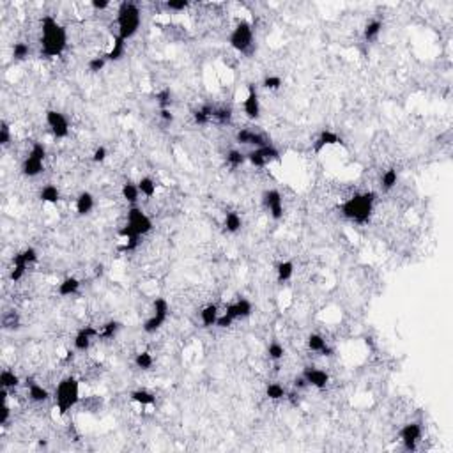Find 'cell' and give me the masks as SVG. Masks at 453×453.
I'll return each mask as SVG.
<instances>
[{
    "label": "cell",
    "mask_w": 453,
    "mask_h": 453,
    "mask_svg": "<svg viewBox=\"0 0 453 453\" xmlns=\"http://www.w3.org/2000/svg\"><path fill=\"white\" fill-rule=\"evenodd\" d=\"M67 46V32L55 18L45 16L41 21V53L45 57H60Z\"/></svg>",
    "instance_id": "1"
},
{
    "label": "cell",
    "mask_w": 453,
    "mask_h": 453,
    "mask_svg": "<svg viewBox=\"0 0 453 453\" xmlns=\"http://www.w3.org/2000/svg\"><path fill=\"white\" fill-rule=\"evenodd\" d=\"M373 204H375V193L366 192V193H359V195H354V197H351V199H347L340 206V209L345 218L352 220L354 223L363 225L370 220V216H372Z\"/></svg>",
    "instance_id": "2"
},
{
    "label": "cell",
    "mask_w": 453,
    "mask_h": 453,
    "mask_svg": "<svg viewBox=\"0 0 453 453\" xmlns=\"http://www.w3.org/2000/svg\"><path fill=\"white\" fill-rule=\"evenodd\" d=\"M142 23V14L136 4L122 2L117 9V35L124 41L131 39L138 32Z\"/></svg>",
    "instance_id": "3"
},
{
    "label": "cell",
    "mask_w": 453,
    "mask_h": 453,
    "mask_svg": "<svg viewBox=\"0 0 453 453\" xmlns=\"http://www.w3.org/2000/svg\"><path fill=\"white\" fill-rule=\"evenodd\" d=\"M80 383L74 377H64L55 388V405L60 414H66L67 411L80 404Z\"/></svg>",
    "instance_id": "4"
},
{
    "label": "cell",
    "mask_w": 453,
    "mask_h": 453,
    "mask_svg": "<svg viewBox=\"0 0 453 453\" xmlns=\"http://www.w3.org/2000/svg\"><path fill=\"white\" fill-rule=\"evenodd\" d=\"M229 43L236 52L239 53L250 52V48L253 46V27H251L250 21L237 20L236 27H234L232 34L229 37Z\"/></svg>",
    "instance_id": "5"
},
{
    "label": "cell",
    "mask_w": 453,
    "mask_h": 453,
    "mask_svg": "<svg viewBox=\"0 0 453 453\" xmlns=\"http://www.w3.org/2000/svg\"><path fill=\"white\" fill-rule=\"evenodd\" d=\"M246 161H250L251 167L257 168H264L268 167L273 161H280V153L275 145H264V147H257V149L250 150L246 154Z\"/></svg>",
    "instance_id": "6"
},
{
    "label": "cell",
    "mask_w": 453,
    "mask_h": 453,
    "mask_svg": "<svg viewBox=\"0 0 453 453\" xmlns=\"http://www.w3.org/2000/svg\"><path fill=\"white\" fill-rule=\"evenodd\" d=\"M126 223L131 226V229L135 230L136 236H140V237L145 236V234H149L150 230H153V221H150V218L147 216L138 206H131L128 209V221H126Z\"/></svg>",
    "instance_id": "7"
},
{
    "label": "cell",
    "mask_w": 453,
    "mask_h": 453,
    "mask_svg": "<svg viewBox=\"0 0 453 453\" xmlns=\"http://www.w3.org/2000/svg\"><path fill=\"white\" fill-rule=\"evenodd\" d=\"M262 206L275 221H280L283 218V199L278 190H266L262 193Z\"/></svg>",
    "instance_id": "8"
},
{
    "label": "cell",
    "mask_w": 453,
    "mask_h": 453,
    "mask_svg": "<svg viewBox=\"0 0 453 453\" xmlns=\"http://www.w3.org/2000/svg\"><path fill=\"white\" fill-rule=\"evenodd\" d=\"M45 119L55 138H67L69 136V122L64 117V114L57 112V110H48Z\"/></svg>",
    "instance_id": "9"
},
{
    "label": "cell",
    "mask_w": 453,
    "mask_h": 453,
    "mask_svg": "<svg viewBox=\"0 0 453 453\" xmlns=\"http://www.w3.org/2000/svg\"><path fill=\"white\" fill-rule=\"evenodd\" d=\"M422 425L420 423H407V425L402 427L400 430V441L402 444H404V448L407 451H414L416 450V444H418V441L422 439Z\"/></svg>",
    "instance_id": "10"
},
{
    "label": "cell",
    "mask_w": 453,
    "mask_h": 453,
    "mask_svg": "<svg viewBox=\"0 0 453 453\" xmlns=\"http://www.w3.org/2000/svg\"><path fill=\"white\" fill-rule=\"evenodd\" d=\"M243 110L246 117L251 119V121H257L260 117V99H258L257 89H255L253 84L248 85V94L246 99L243 101Z\"/></svg>",
    "instance_id": "11"
},
{
    "label": "cell",
    "mask_w": 453,
    "mask_h": 453,
    "mask_svg": "<svg viewBox=\"0 0 453 453\" xmlns=\"http://www.w3.org/2000/svg\"><path fill=\"white\" fill-rule=\"evenodd\" d=\"M236 140L239 143H243V145H255V147H264L271 143L264 133L253 131V129H248V128L239 129L236 135Z\"/></svg>",
    "instance_id": "12"
},
{
    "label": "cell",
    "mask_w": 453,
    "mask_h": 453,
    "mask_svg": "<svg viewBox=\"0 0 453 453\" xmlns=\"http://www.w3.org/2000/svg\"><path fill=\"white\" fill-rule=\"evenodd\" d=\"M301 375L305 377L308 386H314V388H317V390H324L329 383V373L326 372V370L315 368V366H307Z\"/></svg>",
    "instance_id": "13"
},
{
    "label": "cell",
    "mask_w": 453,
    "mask_h": 453,
    "mask_svg": "<svg viewBox=\"0 0 453 453\" xmlns=\"http://www.w3.org/2000/svg\"><path fill=\"white\" fill-rule=\"evenodd\" d=\"M251 312H253V307H251V303L246 297H239V299H236L234 303H229L225 307V314L229 317H232V321L250 317Z\"/></svg>",
    "instance_id": "14"
},
{
    "label": "cell",
    "mask_w": 453,
    "mask_h": 453,
    "mask_svg": "<svg viewBox=\"0 0 453 453\" xmlns=\"http://www.w3.org/2000/svg\"><path fill=\"white\" fill-rule=\"evenodd\" d=\"M96 336H99V329L92 328V326H85V328H82L80 331L77 333V336H74V349H77L78 352H85L89 351V347H91L92 344V338H96Z\"/></svg>",
    "instance_id": "15"
},
{
    "label": "cell",
    "mask_w": 453,
    "mask_h": 453,
    "mask_svg": "<svg viewBox=\"0 0 453 453\" xmlns=\"http://www.w3.org/2000/svg\"><path fill=\"white\" fill-rule=\"evenodd\" d=\"M338 143H342V138L338 135H336L335 131H331V129H324V131H321V135L317 136V140H315L314 143V153L315 154H321L322 150L326 149V147L329 145H338Z\"/></svg>",
    "instance_id": "16"
},
{
    "label": "cell",
    "mask_w": 453,
    "mask_h": 453,
    "mask_svg": "<svg viewBox=\"0 0 453 453\" xmlns=\"http://www.w3.org/2000/svg\"><path fill=\"white\" fill-rule=\"evenodd\" d=\"M43 170H45V161L43 160H37V158L30 156V154L23 160L21 172H23V175H27V177H37L39 174H43Z\"/></svg>",
    "instance_id": "17"
},
{
    "label": "cell",
    "mask_w": 453,
    "mask_h": 453,
    "mask_svg": "<svg viewBox=\"0 0 453 453\" xmlns=\"http://www.w3.org/2000/svg\"><path fill=\"white\" fill-rule=\"evenodd\" d=\"M307 345L308 349H310L312 352H319V354L322 356H331L333 351L328 347V344H326V340L322 338L321 335H310L307 340Z\"/></svg>",
    "instance_id": "18"
},
{
    "label": "cell",
    "mask_w": 453,
    "mask_h": 453,
    "mask_svg": "<svg viewBox=\"0 0 453 453\" xmlns=\"http://www.w3.org/2000/svg\"><path fill=\"white\" fill-rule=\"evenodd\" d=\"M218 317H220V312H218L216 305H213V303L207 305V307H204L202 312H200V321H202L204 328H211V326H216Z\"/></svg>",
    "instance_id": "19"
},
{
    "label": "cell",
    "mask_w": 453,
    "mask_h": 453,
    "mask_svg": "<svg viewBox=\"0 0 453 453\" xmlns=\"http://www.w3.org/2000/svg\"><path fill=\"white\" fill-rule=\"evenodd\" d=\"M94 209V197L89 192H82L77 199V213L80 216H85Z\"/></svg>",
    "instance_id": "20"
},
{
    "label": "cell",
    "mask_w": 453,
    "mask_h": 453,
    "mask_svg": "<svg viewBox=\"0 0 453 453\" xmlns=\"http://www.w3.org/2000/svg\"><path fill=\"white\" fill-rule=\"evenodd\" d=\"M124 53H126V41L122 37H119V35H115L112 48L106 52L105 59L112 60V62H117V60H121L122 57H124Z\"/></svg>",
    "instance_id": "21"
},
{
    "label": "cell",
    "mask_w": 453,
    "mask_h": 453,
    "mask_svg": "<svg viewBox=\"0 0 453 453\" xmlns=\"http://www.w3.org/2000/svg\"><path fill=\"white\" fill-rule=\"evenodd\" d=\"M78 289H80V280L74 278V276H67L59 283V294L62 297L73 296V294L78 292Z\"/></svg>",
    "instance_id": "22"
},
{
    "label": "cell",
    "mask_w": 453,
    "mask_h": 453,
    "mask_svg": "<svg viewBox=\"0 0 453 453\" xmlns=\"http://www.w3.org/2000/svg\"><path fill=\"white\" fill-rule=\"evenodd\" d=\"M213 117H214V106L211 105H204L193 112V121L199 126H206L209 122H213Z\"/></svg>",
    "instance_id": "23"
},
{
    "label": "cell",
    "mask_w": 453,
    "mask_h": 453,
    "mask_svg": "<svg viewBox=\"0 0 453 453\" xmlns=\"http://www.w3.org/2000/svg\"><path fill=\"white\" fill-rule=\"evenodd\" d=\"M122 199L126 200L128 204H131V206H136V202H138V197H140V190H138V184H135V182L128 181L122 184Z\"/></svg>",
    "instance_id": "24"
},
{
    "label": "cell",
    "mask_w": 453,
    "mask_h": 453,
    "mask_svg": "<svg viewBox=\"0 0 453 453\" xmlns=\"http://www.w3.org/2000/svg\"><path fill=\"white\" fill-rule=\"evenodd\" d=\"M27 388H28V397H30L32 402H45L50 398V393L46 388H43L41 384L34 383V381H30V383H27Z\"/></svg>",
    "instance_id": "25"
},
{
    "label": "cell",
    "mask_w": 453,
    "mask_h": 453,
    "mask_svg": "<svg viewBox=\"0 0 453 453\" xmlns=\"http://www.w3.org/2000/svg\"><path fill=\"white\" fill-rule=\"evenodd\" d=\"M129 397H131V400L135 402V404H140V405H143V407L156 404V395L150 393V391H147V390H135V391H131Z\"/></svg>",
    "instance_id": "26"
},
{
    "label": "cell",
    "mask_w": 453,
    "mask_h": 453,
    "mask_svg": "<svg viewBox=\"0 0 453 453\" xmlns=\"http://www.w3.org/2000/svg\"><path fill=\"white\" fill-rule=\"evenodd\" d=\"M292 275H294V262L283 260L276 266V280H278V283L289 282L292 278Z\"/></svg>",
    "instance_id": "27"
},
{
    "label": "cell",
    "mask_w": 453,
    "mask_h": 453,
    "mask_svg": "<svg viewBox=\"0 0 453 453\" xmlns=\"http://www.w3.org/2000/svg\"><path fill=\"white\" fill-rule=\"evenodd\" d=\"M381 30H383V21L381 20H370L368 23L365 25V30H363V37L365 41H375L379 37Z\"/></svg>",
    "instance_id": "28"
},
{
    "label": "cell",
    "mask_w": 453,
    "mask_h": 453,
    "mask_svg": "<svg viewBox=\"0 0 453 453\" xmlns=\"http://www.w3.org/2000/svg\"><path fill=\"white\" fill-rule=\"evenodd\" d=\"M39 199L43 200V202L46 204H57L60 199V192L57 186L53 184H46L45 188L41 190V193H39Z\"/></svg>",
    "instance_id": "29"
},
{
    "label": "cell",
    "mask_w": 453,
    "mask_h": 453,
    "mask_svg": "<svg viewBox=\"0 0 453 453\" xmlns=\"http://www.w3.org/2000/svg\"><path fill=\"white\" fill-rule=\"evenodd\" d=\"M223 226H225L226 232L236 234V232H239L241 226H243V220H241V216L237 213H226L225 220H223Z\"/></svg>",
    "instance_id": "30"
},
{
    "label": "cell",
    "mask_w": 453,
    "mask_h": 453,
    "mask_svg": "<svg viewBox=\"0 0 453 453\" xmlns=\"http://www.w3.org/2000/svg\"><path fill=\"white\" fill-rule=\"evenodd\" d=\"M165 322H167V317H161V315L153 314L145 322H143V331H145L147 335H153V333H156Z\"/></svg>",
    "instance_id": "31"
},
{
    "label": "cell",
    "mask_w": 453,
    "mask_h": 453,
    "mask_svg": "<svg viewBox=\"0 0 453 453\" xmlns=\"http://www.w3.org/2000/svg\"><path fill=\"white\" fill-rule=\"evenodd\" d=\"M266 397H268L269 400H282V398L287 397V391L282 384L271 383V384H268V388H266Z\"/></svg>",
    "instance_id": "32"
},
{
    "label": "cell",
    "mask_w": 453,
    "mask_h": 453,
    "mask_svg": "<svg viewBox=\"0 0 453 453\" xmlns=\"http://www.w3.org/2000/svg\"><path fill=\"white\" fill-rule=\"evenodd\" d=\"M0 384L6 390H13V388H16L20 384V377L14 372H11V370H2V373H0Z\"/></svg>",
    "instance_id": "33"
},
{
    "label": "cell",
    "mask_w": 453,
    "mask_h": 453,
    "mask_svg": "<svg viewBox=\"0 0 453 453\" xmlns=\"http://www.w3.org/2000/svg\"><path fill=\"white\" fill-rule=\"evenodd\" d=\"M138 190H140V193H142L143 197L153 199V197L156 195V182H154L150 177H142L138 181Z\"/></svg>",
    "instance_id": "34"
},
{
    "label": "cell",
    "mask_w": 453,
    "mask_h": 453,
    "mask_svg": "<svg viewBox=\"0 0 453 453\" xmlns=\"http://www.w3.org/2000/svg\"><path fill=\"white\" fill-rule=\"evenodd\" d=\"M398 182V172L395 170V168H390V170H386L383 174V177H381V186H383L384 190H391L395 188Z\"/></svg>",
    "instance_id": "35"
},
{
    "label": "cell",
    "mask_w": 453,
    "mask_h": 453,
    "mask_svg": "<svg viewBox=\"0 0 453 453\" xmlns=\"http://www.w3.org/2000/svg\"><path fill=\"white\" fill-rule=\"evenodd\" d=\"M2 328L4 329H18L20 328V315H18V312L11 310V312H7V314H4Z\"/></svg>",
    "instance_id": "36"
},
{
    "label": "cell",
    "mask_w": 453,
    "mask_h": 453,
    "mask_svg": "<svg viewBox=\"0 0 453 453\" xmlns=\"http://www.w3.org/2000/svg\"><path fill=\"white\" fill-rule=\"evenodd\" d=\"M244 161H246V154H243L241 150H230V153L226 154V165H229L230 168L243 167Z\"/></svg>",
    "instance_id": "37"
},
{
    "label": "cell",
    "mask_w": 453,
    "mask_h": 453,
    "mask_svg": "<svg viewBox=\"0 0 453 453\" xmlns=\"http://www.w3.org/2000/svg\"><path fill=\"white\" fill-rule=\"evenodd\" d=\"M121 322L117 321H108L106 324H103L101 331H99V336L101 338H115V335L119 333V329H121Z\"/></svg>",
    "instance_id": "38"
},
{
    "label": "cell",
    "mask_w": 453,
    "mask_h": 453,
    "mask_svg": "<svg viewBox=\"0 0 453 453\" xmlns=\"http://www.w3.org/2000/svg\"><path fill=\"white\" fill-rule=\"evenodd\" d=\"M153 363H154L153 354L147 352V351L138 352L136 358H135V365H136V368H140V370H149L150 366H153Z\"/></svg>",
    "instance_id": "39"
},
{
    "label": "cell",
    "mask_w": 453,
    "mask_h": 453,
    "mask_svg": "<svg viewBox=\"0 0 453 453\" xmlns=\"http://www.w3.org/2000/svg\"><path fill=\"white\" fill-rule=\"evenodd\" d=\"M213 121L220 126H229L232 122V110L230 108H214Z\"/></svg>",
    "instance_id": "40"
},
{
    "label": "cell",
    "mask_w": 453,
    "mask_h": 453,
    "mask_svg": "<svg viewBox=\"0 0 453 453\" xmlns=\"http://www.w3.org/2000/svg\"><path fill=\"white\" fill-rule=\"evenodd\" d=\"M156 99H158V106H160V110L170 108V105H172V91L168 87L161 89V91L156 94Z\"/></svg>",
    "instance_id": "41"
},
{
    "label": "cell",
    "mask_w": 453,
    "mask_h": 453,
    "mask_svg": "<svg viewBox=\"0 0 453 453\" xmlns=\"http://www.w3.org/2000/svg\"><path fill=\"white\" fill-rule=\"evenodd\" d=\"M268 354H269V359H273V361H280V359H283V356H285V349H283V345L278 344V342H273V344H269V347H268Z\"/></svg>",
    "instance_id": "42"
},
{
    "label": "cell",
    "mask_w": 453,
    "mask_h": 453,
    "mask_svg": "<svg viewBox=\"0 0 453 453\" xmlns=\"http://www.w3.org/2000/svg\"><path fill=\"white\" fill-rule=\"evenodd\" d=\"M30 53V46L27 43H14L13 46V57L16 60H25Z\"/></svg>",
    "instance_id": "43"
},
{
    "label": "cell",
    "mask_w": 453,
    "mask_h": 453,
    "mask_svg": "<svg viewBox=\"0 0 453 453\" xmlns=\"http://www.w3.org/2000/svg\"><path fill=\"white\" fill-rule=\"evenodd\" d=\"M154 314L168 319V315H170V307H168V301L163 299V297H156V299H154Z\"/></svg>",
    "instance_id": "44"
},
{
    "label": "cell",
    "mask_w": 453,
    "mask_h": 453,
    "mask_svg": "<svg viewBox=\"0 0 453 453\" xmlns=\"http://www.w3.org/2000/svg\"><path fill=\"white\" fill-rule=\"evenodd\" d=\"M282 85H283L282 78L275 77V74H269V77H266L264 82H262V87L268 89V91H278Z\"/></svg>",
    "instance_id": "45"
},
{
    "label": "cell",
    "mask_w": 453,
    "mask_h": 453,
    "mask_svg": "<svg viewBox=\"0 0 453 453\" xmlns=\"http://www.w3.org/2000/svg\"><path fill=\"white\" fill-rule=\"evenodd\" d=\"M89 71H91V73H99V71H103L105 69V66H106V59H105V55L103 57H92L91 60H89Z\"/></svg>",
    "instance_id": "46"
},
{
    "label": "cell",
    "mask_w": 453,
    "mask_h": 453,
    "mask_svg": "<svg viewBox=\"0 0 453 453\" xmlns=\"http://www.w3.org/2000/svg\"><path fill=\"white\" fill-rule=\"evenodd\" d=\"M165 7L168 11H174V13H181V11L188 9L190 2H186V0H168V2H165Z\"/></svg>",
    "instance_id": "47"
},
{
    "label": "cell",
    "mask_w": 453,
    "mask_h": 453,
    "mask_svg": "<svg viewBox=\"0 0 453 453\" xmlns=\"http://www.w3.org/2000/svg\"><path fill=\"white\" fill-rule=\"evenodd\" d=\"M11 142V128L6 121L0 122V143L2 145H9Z\"/></svg>",
    "instance_id": "48"
},
{
    "label": "cell",
    "mask_w": 453,
    "mask_h": 453,
    "mask_svg": "<svg viewBox=\"0 0 453 453\" xmlns=\"http://www.w3.org/2000/svg\"><path fill=\"white\" fill-rule=\"evenodd\" d=\"M21 255H23L25 262H27V264H28V266L35 264V262H37V258H39V255H37V250H35V248H32V246L25 248V250H23V251H21Z\"/></svg>",
    "instance_id": "49"
},
{
    "label": "cell",
    "mask_w": 453,
    "mask_h": 453,
    "mask_svg": "<svg viewBox=\"0 0 453 453\" xmlns=\"http://www.w3.org/2000/svg\"><path fill=\"white\" fill-rule=\"evenodd\" d=\"M30 156H34V158H37V160H43L45 161V158H46V147L43 145L41 142H35V143H32V149H30Z\"/></svg>",
    "instance_id": "50"
},
{
    "label": "cell",
    "mask_w": 453,
    "mask_h": 453,
    "mask_svg": "<svg viewBox=\"0 0 453 453\" xmlns=\"http://www.w3.org/2000/svg\"><path fill=\"white\" fill-rule=\"evenodd\" d=\"M106 156H108V150L101 145L92 153V161H94V163H103V161L106 160Z\"/></svg>",
    "instance_id": "51"
},
{
    "label": "cell",
    "mask_w": 453,
    "mask_h": 453,
    "mask_svg": "<svg viewBox=\"0 0 453 453\" xmlns=\"http://www.w3.org/2000/svg\"><path fill=\"white\" fill-rule=\"evenodd\" d=\"M232 317H229V315L225 314L223 312V315H220V317H218V321H216V326L218 328H221V329H225V328H230V326H232Z\"/></svg>",
    "instance_id": "52"
},
{
    "label": "cell",
    "mask_w": 453,
    "mask_h": 453,
    "mask_svg": "<svg viewBox=\"0 0 453 453\" xmlns=\"http://www.w3.org/2000/svg\"><path fill=\"white\" fill-rule=\"evenodd\" d=\"M91 6H92V9H96V11H105L110 7V2L108 0H92Z\"/></svg>",
    "instance_id": "53"
},
{
    "label": "cell",
    "mask_w": 453,
    "mask_h": 453,
    "mask_svg": "<svg viewBox=\"0 0 453 453\" xmlns=\"http://www.w3.org/2000/svg\"><path fill=\"white\" fill-rule=\"evenodd\" d=\"M25 271H27V269H21V268H13V269H11V276H9V278L13 280V282H20V280L23 278Z\"/></svg>",
    "instance_id": "54"
},
{
    "label": "cell",
    "mask_w": 453,
    "mask_h": 453,
    "mask_svg": "<svg viewBox=\"0 0 453 453\" xmlns=\"http://www.w3.org/2000/svg\"><path fill=\"white\" fill-rule=\"evenodd\" d=\"M160 117H161V121H163L165 124H172V122H174V114L170 112V108L160 110Z\"/></svg>",
    "instance_id": "55"
},
{
    "label": "cell",
    "mask_w": 453,
    "mask_h": 453,
    "mask_svg": "<svg viewBox=\"0 0 453 453\" xmlns=\"http://www.w3.org/2000/svg\"><path fill=\"white\" fill-rule=\"evenodd\" d=\"M9 416H11V409H9V405H7V402H6V404H2V416H0V425H7V420H9Z\"/></svg>",
    "instance_id": "56"
},
{
    "label": "cell",
    "mask_w": 453,
    "mask_h": 453,
    "mask_svg": "<svg viewBox=\"0 0 453 453\" xmlns=\"http://www.w3.org/2000/svg\"><path fill=\"white\" fill-rule=\"evenodd\" d=\"M307 386H308V383L305 381L303 375H299V377L294 379V388H296V390H303V388H307Z\"/></svg>",
    "instance_id": "57"
},
{
    "label": "cell",
    "mask_w": 453,
    "mask_h": 453,
    "mask_svg": "<svg viewBox=\"0 0 453 453\" xmlns=\"http://www.w3.org/2000/svg\"><path fill=\"white\" fill-rule=\"evenodd\" d=\"M103 269H105V268H103V266L99 264L98 268H96V276H101V275H103Z\"/></svg>",
    "instance_id": "58"
}]
</instances>
